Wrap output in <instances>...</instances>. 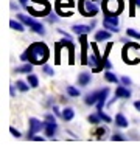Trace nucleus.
I'll use <instances>...</instances> for the list:
<instances>
[{
	"label": "nucleus",
	"instance_id": "f257e3e1",
	"mask_svg": "<svg viewBox=\"0 0 140 149\" xmlns=\"http://www.w3.org/2000/svg\"><path fill=\"white\" fill-rule=\"evenodd\" d=\"M48 58H50V50H48V47L45 44H42V42H34V44H31L20 54V61H23V62L30 61V62L34 64V65H41V64L44 65L47 61H48Z\"/></svg>",
	"mask_w": 140,
	"mask_h": 149
},
{
	"label": "nucleus",
	"instance_id": "f03ea898",
	"mask_svg": "<svg viewBox=\"0 0 140 149\" xmlns=\"http://www.w3.org/2000/svg\"><path fill=\"white\" fill-rule=\"evenodd\" d=\"M92 50L93 53L89 56V65H90L92 72H100V70H103V67H104V58H101L100 56V51H98L97 48V44H92Z\"/></svg>",
	"mask_w": 140,
	"mask_h": 149
},
{
	"label": "nucleus",
	"instance_id": "7ed1b4c3",
	"mask_svg": "<svg viewBox=\"0 0 140 149\" xmlns=\"http://www.w3.org/2000/svg\"><path fill=\"white\" fill-rule=\"evenodd\" d=\"M17 19L20 20L25 26H30L34 33H37V34H45V28H44V25L42 23H39L37 20H34L33 17H30V16H25V14H17Z\"/></svg>",
	"mask_w": 140,
	"mask_h": 149
},
{
	"label": "nucleus",
	"instance_id": "20e7f679",
	"mask_svg": "<svg viewBox=\"0 0 140 149\" xmlns=\"http://www.w3.org/2000/svg\"><path fill=\"white\" fill-rule=\"evenodd\" d=\"M103 9H104V14L118 16L123 11V2L121 0H104L103 2Z\"/></svg>",
	"mask_w": 140,
	"mask_h": 149
},
{
	"label": "nucleus",
	"instance_id": "39448f33",
	"mask_svg": "<svg viewBox=\"0 0 140 149\" xmlns=\"http://www.w3.org/2000/svg\"><path fill=\"white\" fill-rule=\"evenodd\" d=\"M79 11L86 17H93L98 14V5L93 0H79Z\"/></svg>",
	"mask_w": 140,
	"mask_h": 149
},
{
	"label": "nucleus",
	"instance_id": "423d86ee",
	"mask_svg": "<svg viewBox=\"0 0 140 149\" xmlns=\"http://www.w3.org/2000/svg\"><path fill=\"white\" fill-rule=\"evenodd\" d=\"M103 26L106 30H109L112 33H118L120 26H118V19L117 16H111V14H104V19H103Z\"/></svg>",
	"mask_w": 140,
	"mask_h": 149
},
{
	"label": "nucleus",
	"instance_id": "0eeeda50",
	"mask_svg": "<svg viewBox=\"0 0 140 149\" xmlns=\"http://www.w3.org/2000/svg\"><path fill=\"white\" fill-rule=\"evenodd\" d=\"M28 124H30V130H28V138H33V135H34L36 132H41V130L45 127V123H42V121H39L37 118H30Z\"/></svg>",
	"mask_w": 140,
	"mask_h": 149
},
{
	"label": "nucleus",
	"instance_id": "6e6552de",
	"mask_svg": "<svg viewBox=\"0 0 140 149\" xmlns=\"http://www.w3.org/2000/svg\"><path fill=\"white\" fill-rule=\"evenodd\" d=\"M93 26H95V22L89 23V25H73L72 26V31L75 33V34L81 36V34H87L89 31H92Z\"/></svg>",
	"mask_w": 140,
	"mask_h": 149
},
{
	"label": "nucleus",
	"instance_id": "1a4fd4ad",
	"mask_svg": "<svg viewBox=\"0 0 140 149\" xmlns=\"http://www.w3.org/2000/svg\"><path fill=\"white\" fill-rule=\"evenodd\" d=\"M44 130H45L47 137H53L56 134V130H58V123H56V121H45Z\"/></svg>",
	"mask_w": 140,
	"mask_h": 149
},
{
	"label": "nucleus",
	"instance_id": "9d476101",
	"mask_svg": "<svg viewBox=\"0 0 140 149\" xmlns=\"http://www.w3.org/2000/svg\"><path fill=\"white\" fill-rule=\"evenodd\" d=\"M100 96H101V88H100V90H95V92L89 93V95L86 96V104H87V106L97 104L98 100H100Z\"/></svg>",
	"mask_w": 140,
	"mask_h": 149
},
{
	"label": "nucleus",
	"instance_id": "9b49d317",
	"mask_svg": "<svg viewBox=\"0 0 140 149\" xmlns=\"http://www.w3.org/2000/svg\"><path fill=\"white\" fill-rule=\"evenodd\" d=\"M61 44H62L65 48L69 50V53H70V56H69V59H70V64H73V53H75V45H73V42H72V39H62L61 40Z\"/></svg>",
	"mask_w": 140,
	"mask_h": 149
},
{
	"label": "nucleus",
	"instance_id": "f8f14e48",
	"mask_svg": "<svg viewBox=\"0 0 140 149\" xmlns=\"http://www.w3.org/2000/svg\"><path fill=\"white\" fill-rule=\"evenodd\" d=\"M112 37V31L109 30H98L95 34V42H101V40H109Z\"/></svg>",
	"mask_w": 140,
	"mask_h": 149
},
{
	"label": "nucleus",
	"instance_id": "ddd939ff",
	"mask_svg": "<svg viewBox=\"0 0 140 149\" xmlns=\"http://www.w3.org/2000/svg\"><path fill=\"white\" fill-rule=\"evenodd\" d=\"M79 42L83 45V54H81V64H87L89 62V58H87V40H86V34H81L79 37Z\"/></svg>",
	"mask_w": 140,
	"mask_h": 149
},
{
	"label": "nucleus",
	"instance_id": "4468645a",
	"mask_svg": "<svg viewBox=\"0 0 140 149\" xmlns=\"http://www.w3.org/2000/svg\"><path fill=\"white\" fill-rule=\"evenodd\" d=\"M115 98L117 100H118V98H131V90L128 87H125V84L123 86H118L115 90Z\"/></svg>",
	"mask_w": 140,
	"mask_h": 149
},
{
	"label": "nucleus",
	"instance_id": "2eb2a0df",
	"mask_svg": "<svg viewBox=\"0 0 140 149\" xmlns=\"http://www.w3.org/2000/svg\"><path fill=\"white\" fill-rule=\"evenodd\" d=\"M90 81H92V76H90V73H87V72H83L78 76V84L79 86H87V84H90Z\"/></svg>",
	"mask_w": 140,
	"mask_h": 149
},
{
	"label": "nucleus",
	"instance_id": "dca6fc26",
	"mask_svg": "<svg viewBox=\"0 0 140 149\" xmlns=\"http://www.w3.org/2000/svg\"><path fill=\"white\" fill-rule=\"evenodd\" d=\"M107 95H109V88H107V87L101 88V96H100V100H98V102H97V109H103V106H104V102H106Z\"/></svg>",
	"mask_w": 140,
	"mask_h": 149
},
{
	"label": "nucleus",
	"instance_id": "f3484780",
	"mask_svg": "<svg viewBox=\"0 0 140 149\" xmlns=\"http://www.w3.org/2000/svg\"><path fill=\"white\" fill-rule=\"evenodd\" d=\"M33 65L34 64H31V62H27V64H23V65H20V67H16V70L14 72L16 73H31L33 72Z\"/></svg>",
	"mask_w": 140,
	"mask_h": 149
},
{
	"label": "nucleus",
	"instance_id": "a211bd4d",
	"mask_svg": "<svg viewBox=\"0 0 140 149\" xmlns=\"http://www.w3.org/2000/svg\"><path fill=\"white\" fill-rule=\"evenodd\" d=\"M115 124L118 126V127H128V120H126V116L123 113H117L115 115Z\"/></svg>",
	"mask_w": 140,
	"mask_h": 149
},
{
	"label": "nucleus",
	"instance_id": "6ab92c4d",
	"mask_svg": "<svg viewBox=\"0 0 140 149\" xmlns=\"http://www.w3.org/2000/svg\"><path fill=\"white\" fill-rule=\"evenodd\" d=\"M73 116H75V110L72 109V107H65V109L62 110V116H61V118L65 120V121H72Z\"/></svg>",
	"mask_w": 140,
	"mask_h": 149
},
{
	"label": "nucleus",
	"instance_id": "aec40b11",
	"mask_svg": "<svg viewBox=\"0 0 140 149\" xmlns=\"http://www.w3.org/2000/svg\"><path fill=\"white\" fill-rule=\"evenodd\" d=\"M27 82L30 84V86L33 88H36V87H39V78L36 76L34 73H28V78H27Z\"/></svg>",
	"mask_w": 140,
	"mask_h": 149
},
{
	"label": "nucleus",
	"instance_id": "412c9836",
	"mask_svg": "<svg viewBox=\"0 0 140 149\" xmlns=\"http://www.w3.org/2000/svg\"><path fill=\"white\" fill-rule=\"evenodd\" d=\"M9 26L13 28V30H16V31H23L25 30V25H23V23H20V20H14V19H11V20H9Z\"/></svg>",
	"mask_w": 140,
	"mask_h": 149
},
{
	"label": "nucleus",
	"instance_id": "4be33fe9",
	"mask_svg": "<svg viewBox=\"0 0 140 149\" xmlns=\"http://www.w3.org/2000/svg\"><path fill=\"white\" fill-rule=\"evenodd\" d=\"M104 79H106L107 82H114V84L118 82V78H117V74L112 73L111 70H106V72H104Z\"/></svg>",
	"mask_w": 140,
	"mask_h": 149
},
{
	"label": "nucleus",
	"instance_id": "5701e85b",
	"mask_svg": "<svg viewBox=\"0 0 140 149\" xmlns=\"http://www.w3.org/2000/svg\"><path fill=\"white\" fill-rule=\"evenodd\" d=\"M16 87H17L20 92H28V88H30L31 86H30L28 82H23V81H20V79H19V81H16Z\"/></svg>",
	"mask_w": 140,
	"mask_h": 149
},
{
	"label": "nucleus",
	"instance_id": "b1692460",
	"mask_svg": "<svg viewBox=\"0 0 140 149\" xmlns=\"http://www.w3.org/2000/svg\"><path fill=\"white\" fill-rule=\"evenodd\" d=\"M65 5L72 8L73 6V0H56V9L62 8V6H65Z\"/></svg>",
	"mask_w": 140,
	"mask_h": 149
},
{
	"label": "nucleus",
	"instance_id": "393cba45",
	"mask_svg": "<svg viewBox=\"0 0 140 149\" xmlns=\"http://www.w3.org/2000/svg\"><path fill=\"white\" fill-rule=\"evenodd\" d=\"M126 36L132 37V39L140 40V33H139V31H135V30H132V28H128V30H126Z\"/></svg>",
	"mask_w": 140,
	"mask_h": 149
},
{
	"label": "nucleus",
	"instance_id": "a878e982",
	"mask_svg": "<svg viewBox=\"0 0 140 149\" xmlns=\"http://www.w3.org/2000/svg\"><path fill=\"white\" fill-rule=\"evenodd\" d=\"M67 93L70 96H79V90L73 86H67Z\"/></svg>",
	"mask_w": 140,
	"mask_h": 149
},
{
	"label": "nucleus",
	"instance_id": "bb28decb",
	"mask_svg": "<svg viewBox=\"0 0 140 149\" xmlns=\"http://www.w3.org/2000/svg\"><path fill=\"white\" fill-rule=\"evenodd\" d=\"M89 123H92V124H98L101 121V118H100V115L98 113H95V115H89Z\"/></svg>",
	"mask_w": 140,
	"mask_h": 149
},
{
	"label": "nucleus",
	"instance_id": "cd10ccee",
	"mask_svg": "<svg viewBox=\"0 0 140 149\" xmlns=\"http://www.w3.org/2000/svg\"><path fill=\"white\" fill-rule=\"evenodd\" d=\"M97 113L100 115V118H101L103 121H104V123H111V116H107V115H106L101 109H97Z\"/></svg>",
	"mask_w": 140,
	"mask_h": 149
},
{
	"label": "nucleus",
	"instance_id": "c85d7f7f",
	"mask_svg": "<svg viewBox=\"0 0 140 149\" xmlns=\"http://www.w3.org/2000/svg\"><path fill=\"white\" fill-rule=\"evenodd\" d=\"M42 70H44V73H45V74H48V76H53V74H55V70L51 68L48 64H44V67H42Z\"/></svg>",
	"mask_w": 140,
	"mask_h": 149
},
{
	"label": "nucleus",
	"instance_id": "c756f323",
	"mask_svg": "<svg viewBox=\"0 0 140 149\" xmlns=\"http://www.w3.org/2000/svg\"><path fill=\"white\" fill-rule=\"evenodd\" d=\"M47 20H48L50 23H53V22L58 20V16H56V14H53V13H50L48 16H47Z\"/></svg>",
	"mask_w": 140,
	"mask_h": 149
},
{
	"label": "nucleus",
	"instance_id": "7c9ffc66",
	"mask_svg": "<svg viewBox=\"0 0 140 149\" xmlns=\"http://www.w3.org/2000/svg\"><path fill=\"white\" fill-rule=\"evenodd\" d=\"M9 132H11V134H13V137H16V138L20 137V132H19V130H17L16 127H13V126L9 127Z\"/></svg>",
	"mask_w": 140,
	"mask_h": 149
},
{
	"label": "nucleus",
	"instance_id": "2f4dec72",
	"mask_svg": "<svg viewBox=\"0 0 140 149\" xmlns=\"http://www.w3.org/2000/svg\"><path fill=\"white\" fill-rule=\"evenodd\" d=\"M121 84H125V86H131L132 81H131V78H128V76H121Z\"/></svg>",
	"mask_w": 140,
	"mask_h": 149
},
{
	"label": "nucleus",
	"instance_id": "473e14b6",
	"mask_svg": "<svg viewBox=\"0 0 140 149\" xmlns=\"http://www.w3.org/2000/svg\"><path fill=\"white\" fill-rule=\"evenodd\" d=\"M112 140H114V141H115V140H117V141H123L125 137H121V134H114V137H112Z\"/></svg>",
	"mask_w": 140,
	"mask_h": 149
},
{
	"label": "nucleus",
	"instance_id": "72a5a7b5",
	"mask_svg": "<svg viewBox=\"0 0 140 149\" xmlns=\"http://www.w3.org/2000/svg\"><path fill=\"white\" fill-rule=\"evenodd\" d=\"M45 121H56V120H55V116L51 115V113H47L45 115Z\"/></svg>",
	"mask_w": 140,
	"mask_h": 149
},
{
	"label": "nucleus",
	"instance_id": "f704fd0d",
	"mask_svg": "<svg viewBox=\"0 0 140 149\" xmlns=\"http://www.w3.org/2000/svg\"><path fill=\"white\" fill-rule=\"evenodd\" d=\"M104 132H106V130H104V127H98V129L95 130V134H98V135H103Z\"/></svg>",
	"mask_w": 140,
	"mask_h": 149
},
{
	"label": "nucleus",
	"instance_id": "c9c22d12",
	"mask_svg": "<svg viewBox=\"0 0 140 149\" xmlns=\"http://www.w3.org/2000/svg\"><path fill=\"white\" fill-rule=\"evenodd\" d=\"M53 112H55V115H58V116H62V113H61V112H59V109H58V107H53Z\"/></svg>",
	"mask_w": 140,
	"mask_h": 149
},
{
	"label": "nucleus",
	"instance_id": "e433bc0d",
	"mask_svg": "<svg viewBox=\"0 0 140 149\" xmlns=\"http://www.w3.org/2000/svg\"><path fill=\"white\" fill-rule=\"evenodd\" d=\"M134 107H135V109H137V110L140 112V100H139V101H135V102H134Z\"/></svg>",
	"mask_w": 140,
	"mask_h": 149
},
{
	"label": "nucleus",
	"instance_id": "4c0bfd02",
	"mask_svg": "<svg viewBox=\"0 0 140 149\" xmlns=\"http://www.w3.org/2000/svg\"><path fill=\"white\" fill-rule=\"evenodd\" d=\"M19 2H20V5H22V6H28V0H19Z\"/></svg>",
	"mask_w": 140,
	"mask_h": 149
},
{
	"label": "nucleus",
	"instance_id": "58836bf2",
	"mask_svg": "<svg viewBox=\"0 0 140 149\" xmlns=\"http://www.w3.org/2000/svg\"><path fill=\"white\" fill-rule=\"evenodd\" d=\"M31 140H34V141H42L44 138H42V137H33Z\"/></svg>",
	"mask_w": 140,
	"mask_h": 149
},
{
	"label": "nucleus",
	"instance_id": "ea45409f",
	"mask_svg": "<svg viewBox=\"0 0 140 149\" xmlns=\"http://www.w3.org/2000/svg\"><path fill=\"white\" fill-rule=\"evenodd\" d=\"M9 93H11V96H14V93H16V92H14V87H13V86L9 87Z\"/></svg>",
	"mask_w": 140,
	"mask_h": 149
},
{
	"label": "nucleus",
	"instance_id": "a19ab883",
	"mask_svg": "<svg viewBox=\"0 0 140 149\" xmlns=\"http://www.w3.org/2000/svg\"><path fill=\"white\" fill-rule=\"evenodd\" d=\"M135 6L140 8V0H135Z\"/></svg>",
	"mask_w": 140,
	"mask_h": 149
}]
</instances>
